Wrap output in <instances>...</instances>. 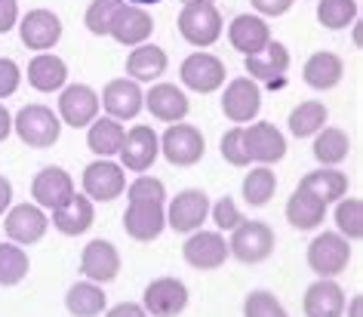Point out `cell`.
Instances as JSON below:
<instances>
[{"instance_id":"obj_52","label":"cell","mask_w":363,"mask_h":317,"mask_svg":"<svg viewBox=\"0 0 363 317\" xmlns=\"http://www.w3.org/2000/svg\"><path fill=\"white\" fill-rule=\"evenodd\" d=\"M130 4H135V6H151V4H160V0H130Z\"/></svg>"},{"instance_id":"obj_42","label":"cell","mask_w":363,"mask_h":317,"mask_svg":"<svg viewBox=\"0 0 363 317\" xmlns=\"http://www.w3.org/2000/svg\"><path fill=\"white\" fill-rule=\"evenodd\" d=\"M222 157L231 167H250V154H247V145H243V126H231L222 135Z\"/></svg>"},{"instance_id":"obj_49","label":"cell","mask_w":363,"mask_h":317,"mask_svg":"<svg viewBox=\"0 0 363 317\" xmlns=\"http://www.w3.org/2000/svg\"><path fill=\"white\" fill-rule=\"evenodd\" d=\"M10 204H13V182L6 176H0V216L10 210Z\"/></svg>"},{"instance_id":"obj_28","label":"cell","mask_w":363,"mask_h":317,"mask_svg":"<svg viewBox=\"0 0 363 317\" xmlns=\"http://www.w3.org/2000/svg\"><path fill=\"white\" fill-rule=\"evenodd\" d=\"M323 216H326V204L320 197H314L311 191H305V188H296L286 204V222L293 225L296 231H314L317 225L323 222Z\"/></svg>"},{"instance_id":"obj_15","label":"cell","mask_w":363,"mask_h":317,"mask_svg":"<svg viewBox=\"0 0 363 317\" xmlns=\"http://www.w3.org/2000/svg\"><path fill=\"white\" fill-rule=\"evenodd\" d=\"M243 145H247L250 160H259L262 167L277 164V160H284V154H286L284 133H280L274 123H268V121L243 126Z\"/></svg>"},{"instance_id":"obj_11","label":"cell","mask_w":363,"mask_h":317,"mask_svg":"<svg viewBox=\"0 0 363 317\" xmlns=\"http://www.w3.org/2000/svg\"><path fill=\"white\" fill-rule=\"evenodd\" d=\"M182 256L185 262L197 271H216L225 265V259L231 256L228 252V240L222 238L219 231H191V238L185 240V247H182Z\"/></svg>"},{"instance_id":"obj_51","label":"cell","mask_w":363,"mask_h":317,"mask_svg":"<svg viewBox=\"0 0 363 317\" xmlns=\"http://www.w3.org/2000/svg\"><path fill=\"white\" fill-rule=\"evenodd\" d=\"M360 308H363V299H360V296H354V299H351V311H348V314H351V317H360Z\"/></svg>"},{"instance_id":"obj_44","label":"cell","mask_w":363,"mask_h":317,"mask_svg":"<svg viewBox=\"0 0 363 317\" xmlns=\"http://www.w3.org/2000/svg\"><path fill=\"white\" fill-rule=\"evenodd\" d=\"M210 213H213V222H216V228H219V231H234L243 222L238 204H234L231 197H222L216 206H210Z\"/></svg>"},{"instance_id":"obj_17","label":"cell","mask_w":363,"mask_h":317,"mask_svg":"<svg viewBox=\"0 0 363 317\" xmlns=\"http://www.w3.org/2000/svg\"><path fill=\"white\" fill-rule=\"evenodd\" d=\"M47 213L40 210L38 204H19L13 206L10 213H6L4 219V228H6V238L13 243H22V247H31V243H38L43 234H47Z\"/></svg>"},{"instance_id":"obj_5","label":"cell","mask_w":363,"mask_h":317,"mask_svg":"<svg viewBox=\"0 0 363 317\" xmlns=\"http://www.w3.org/2000/svg\"><path fill=\"white\" fill-rule=\"evenodd\" d=\"M203 151H206V139L191 123H172L160 135V154L172 167H194L203 157Z\"/></svg>"},{"instance_id":"obj_38","label":"cell","mask_w":363,"mask_h":317,"mask_svg":"<svg viewBox=\"0 0 363 317\" xmlns=\"http://www.w3.org/2000/svg\"><path fill=\"white\" fill-rule=\"evenodd\" d=\"M357 19V0H317V22L330 31L348 28Z\"/></svg>"},{"instance_id":"obj_39","label":"cell","mask_w":363,"mask_h":317,"mask_svg":"<svg viewBox=\"0 0 363 317\" xmlns=\"http://www.w3.org/2000/svg\"><path fill=\"white\" fill-rule=\"evenodd\" d=\"M335 228L345 240L363 238V201L360 197H342L335 206Z\"/></svg>"},{"instance_id":"obj_22","label":"cell","mask_w":363,"mask_h":317,"mask_svg":"<svg viewBox=\"0 0 363 317\" xmlns=\"http://www.w3.org/2000/svg\"><path fill=\"white\" fill-rule=\"evenodd\" d=\"M305 317H342L345 314V289L333 277H320L305 289Z\"/></svg>"},{"instance_id":"obj_35","label":"cell","mask_w":363,"mask_h":317,"mask_svg":"<svg viewBox=\"0 0 363 317\" xmlns=\"http://www.w3.org/2000/svg\"><path fill=\"white\" fill-rule=\"evenodd\" d=\"M326 117H330V111H326L323 102H302L289 111V133L296 139H308V135L323 130Z\"/></svg>"},{"instance_id":"obj_20","label":"cell","mask_w":363,"mask_h":317,"mask_svg":"<svg viewBox=\"0 0 363 317\" xmlns=\"http://www.w3.org/2000/svg\"><path fill=\"white\" fill-rule=\"evenodd\" d=\"M71 194H74V179H71L62 167L40 169L31 182V197L40 210H59Z\"/></svg>"},{"instance_id":"obj_2","label":"cell","mask_w":363,"mask_h":317,"mask_svg":"<svg viewBox=\"0 0 363 317\" xmlns=\"http://www.w3.org/2000/svg\"><path fill=\"white\" fill-rule=\"evenodd\" d=\"M179 34L185 38L191 47H213L222 38V16L216 10V4L206 0H194L185 4L179 13Z\"/></svg>"},{"instance_id":"obj_3","label":"cell","mask_w":363,"mask_h":317,"mask_svg":"<svg viewBox=\"0 0 363 317\" xmlns=\"http://www.w3.org/2000/svg\"><path fill=\"white\" fill-rule=\"evenodd\" d=\"M228 252L238 262H243V265H259V262H265L274 252V231L265 222H256V219L240 222L231 231Z\"/></svg>"},{"instance_id":"obj_24","label":"cell","mask_w":363,"mask_h":317,"mask_svg":"<svg viewBox=\"0 0 363 317\" xmlns=\"http://www.w3.org/2000/svg\"><path fill=\"white\" fill-rule=\"evenodd\" d=\"M228 40H231V47L238 52L252 56V52L265 50V43L271 40V28H268V22L262 19V16L243 13L228 25Z\"/></svg>"},{"instance_id":"obj_32","label":"cell","mask_w":363,"mask_h":317,"mask_svg":"<svg viewBox=\"0 0 363 317\" xmlns=\"http://www.w3.org/2000/svg\"><path fill=\"white\" fill-rule=\"evenodd\" d=\"M298 188H305V191H311L314 197H320L323 204H333V201H342L345 194H348V176L339 173L335 167H323L317 169V173H308Z\"/></svg>"},{"instance_id":"obj_12","label":"cell","mask_w":363,"mask_h":317,"mask_svg":"<svg viewBox=\"0 0 363 317\" xmlns=\"http://www.w3.org/2000/svg\"><path fill=\"white\" fill-rule=\"evenodd\" d=\"M262 108V89L252 77H234L222 93V114L231 123H250L256 121Z\"/></svg>"},{"instance_id":"obj_13","label":"cell","mask_w":363,"mask_h":317,"mask_svg":"<svg viewBox=\"0 0 363 317\" xmlns=\"http://www.w3.org/2000/svg\"><path fill=\"white\" fill-rule=\"evenodd\" d=\"M99 105L102 102H99V93L93 87L71 84V87L62 89V96H59V121L74 126V130H84V126H89L96 121Z\"/></svg>"},{"instance_id":"obj_10","label":"cell","mask_w":363,"mask_h":317,"mask_svg":"<svg viewBox=\"0 0 363 317\" xmlns=\"http://www.w3.org/2000/svg\"><path fill=\"white\" fill-rule=\"evenodd\" d=\"M225 62L213 52H191L179 68V77L182 84L194 93H216L222 84H225Z\"/></svg>"},{"instance_id":"obj_48","label":"cell","mask_w":363,"mask_h":317,"mask_svg":"<svg viewBox=\"0 0 363 317\" xmlns=\"http://www.w3.org/2000/svg\"><path fill=\"white\" fill-rule=\"evenodd\" d=\"M105 317H148V311H145L139 302H121V305H114Z\"/></svg>"},{"instance_id":"obj_23","label":"cell","mask_w":363,"mask_h":317,"mask_svg":"<svg viewBox=\"0 0 363 317\" xmlns=\"http://www.w3.org/2000/svg\"><path fill=\"white\" fill-rule=\"evenodd\" d=\"M145 108L163 123H182L188 114V96L176 84H154L145 93Z\"/></svg>"},{"instance_id":"obj_50","label":"cell","mask_w":363,"mask_h":317,"mask_svg":"<svg viewBox=\"0 0 363 317\" xmlns=\"http://www.w3.org/2000/svg\"><path fill=\"white\" fill-rule=\"evenodd\" d=\"M10 133H13V117H10V111H6L4 105H0V142H4Z\"/></svg>"},{"instance_id":"obj_18","label":"cell","mask_w":363,"mask_h":317,"mask_svg":"<svg viewBox=\"0 0 363 317\" xmlns=\"http://www.w3.org/2000/svg\"><path fill=\"white\" fill-rule=\"evenodd\" d=\"M80 271L93 284H111L121 274V252L111 240H89L84 247V256H80Z\"/></svg>"},{"instance_id":"obj_43","label":"cell","mask_w":363,"mask_h":317,"mask_svg":"<svg viewBox=\"0 0 363 317\" xmlns=\"http://www.w3.org/2000/svg\"><path fill=\"white\" fill-rule=\"evenodd\" d=\"M130 201H154V204H163L167 201V188H163L160 179L154 176H139L135 182L130 185Z\"/></svg>"},{"instance_id":"obj_19","label":"cell","mask_w":363,"mask_h":317,"mask_svg":"<svg viewBox=\"0 0 363 317\" xmlns=\"http://www.w3.org/2000/svg\"><path fill=\"white\" fill-rule=\"evenodd\" d=\"M99 102L105 105L108 117H114V121H133L135 114L145 108V93L142 87L135 84L130 77H117L111 84L105 87V93Z\"/></svg>"},{"instance_id":"obj_33","label":"cell","mask_w":363,"mask_h":317,"mask_svg":"<svg viewBox=\"0 0 363 317\" xmlns=\"http://www.w3.org/2000/svg\"><path fill=\"white\" fill-rule=\"evenodd\" d=\"M65 308L74 317H99L105 311V289L93 280H80L65 293Z\"/></svg>"},{"instance_id":"obj_25","label":"cell","mask_w":363,"mask_h":317,"mask_svg":"<svg viewBox=\"0 0 363 317\" xmlns=\"http://www.w3.org/2000/svg\"><path fill=\"white\" fill-rule=\"evenodd\" d=\"M286 68H289V50L284 47V43H277V40H268L265 50L247 56V74L252 80L274 84V80H280L286 74Z\"/></svg>"},{"instance_id":"obj_47","label":"cell","mask_w":363,"mask_h":317,"mask_svg":"<svg viewBox=\"0 0 363 317\" xmlns=\"http://www.w3.org/2000/svg\"><path fill=\"white\" fill-rule=\"evenodd\" d=\"M19 19V4L16 0H0V34H6Z\"/></svg>"},{"instance_id":"obj_37","label":"cell","mask_w":363,"mask_h":317,"mask_svg":"<svg viewBox=\"0 0 363 317\" xmlns=\"http://www.w3.org/2000/svg\"><path fill=\"white\" fill-rule=\"evenodd\" d=\"M277 191V176L271 173V167H256L250 169L243 179V201L250 206H265Z\"/></svg>"},{"instance_id":"obj_31","label":"cell","mask_w":363,"mask_h":317,"mask_svg":"<svg viewBox=\"0 0 363 317\" xmlns=\"http://www.w3.org/2000/svg\"><path fill=\"white\" fill-rule=\"evenodd\" d=\"M123 135H126V130L121 126V121H114V117H96V121L89 123L86 145L96 157H114L123 145Z\"/></svg>"},{"instance_id":"obj_6","label":"cell","mask_w":363,"mask_h":317,"mask_svg":"<svg viewBox=\"0 0 363 317\" xmlns=\"http://www.w3.org/2000/svg\"><path fill=\"white\" fill-rule=\"evenodd\" d=\"M123 191H126V176H123V167L114 164V160L99 157L84 169V194L89 201L111 204Z\"/></svg>"},{"instance_id":"obj_27","label":"cell","mask_w":363,"mask_h":317,"mask_svg":"<svg viewBox=\"0 0 363 317\" xmlns=\"http://www.w3.org/2000/svg\"><path fill=\"white\" fill-rule=\"evenodd\" d=\"M167 52L160 47H154V43H139L130 56H126V74L135 84H151V80H157L160 74H167Z\"/></svg>"},{"instance_id":"obj_46","label":"cell","mask_w":363,"mask_h":317,"mask_svg":"<svg viewBox=\"0 0 363 317\" xmlns=\"http://www.w3.org/2000/svg\"><path fill=\"white\" fill-rule=\"evenodd\" d=\"M250 4H252V10L262 16H284L293 10L296 0H250Z\"/></svg>"},{"instance_id":"obj_21","label":"cell","mask_w":363,"mask_h":317,"mask_svg":"<svg viewBox=\"0 0 363 317\" xmlns=\"http://www.w3.org/2000/svg\"><path fill=\"white\" fill-rule=\"evenodd\" d=\"M19 34H22V43L28 50L43 52V50H52L59 43V38H62V22H59V16L50 13V10H31L22 19Z\"/></svg>"},{"instance_id":"obj_14","label":"cell","mask_w":363,"mask_h":317,"mask_svg":"<svg viewBox=\"0 0 363 317\" xmlns=\"http://www.w3.org/2000/svg\"><path fill=\"white\" fill-rule=\"evenodd\" d=\"M167 228V210L163 204L154 201H130L123 213V231L139 243H151L160 238V231Z\"/></svg>"},{"instance_id":"obj_1","label":"cell","mask_w":363,"mask_h":317,"mask_svg":"<svg viewBox=\"0 0 363 317\" xmlns=\"http://www.w3.org/2000/svg\"><path fill=\"white\" fill-rule=\"evenodd\" d=\"M13 130L28 148H52L62 135V121L47 105H25L13 117Z\"/></svg>"},{"instance_id":"obj_9","label":"cell","mask_w":363,"mask_h":317,"mask_svg":"<svg viewBox=\"0 0 363 317\" xmlns=\"http://www.w3.org/2000/svg\"><path fill=\"white\" fill-rule=\"evenodd\" d=\"M142 308L148 317H179L188 308V287L176 277H157L145 287Z\"/></svg>"},{"instance_id":"obj_36","label":"cell","mask_w":363,"mask_h":317,"mask_svg":"<svg viewBox=\"0 0 363 317\" xmlns=\"http://www.w3.org/2000/svg\"><path fill=\"white\" fill-rule=\"evenodd\" d=\"M28 252L16 243H0V287H16L28 277Z\"/></svg>"},{"instance_id":"obj_29","label":"cell","mask_w":363,"mask_h":317,"mask_svg":"<svg viewBox=\"0 0 363 317\" xmlns=\"http://www.w3.org/2000/svg\"><path fill=\"white\" fill-rule=\"evenodd\" d=\"M68 80V65L52 52H40V56L31 59L28 65V84L38 89V93H56V89L65 87Z\"/></svg>"},{"instance_id":"obj_4","label":"cell","mask_w":363,"mask_h":317,"mask_svg":"<svg viewBox=\"0 0 363 317\" xmlns=\"http://www.w3.org/2000/svg\"><path fill=\"white\" fill-rule=\"evenodd\" d=\"M351 262V247L339 231H323L308 243V265L317 277H339Z\"/></svg>"},{"instance_id":"obj_8","label":"cell","mask_w":363,"mask_h":317,"mask_svg":"<svg viewBox=\"0 0 363 317\" xmlns=\"http://www.w3.org/2000/svg\"><path fill=\"white\" fill-rule=\"evenodd\" d=\"M121 167L130 169V173H145L151 169V164L160 157V135L145 123H135L130 133L123 135L121 145Z\"/></svg>"},{"instance_id":"obj_41","label":"cell","mask_w":363,"mask_h":317,"mask_svg":"<svg viewBox=\"0 0 363 317\" xmlns=\"http://www.w3.org/2000/svg\"><path fill=\"white\" fill-rule=\"evenodd\" d=\"M123 0H93L89 4V10H86V28L93 31V34H108V25H111V19H114V13H117V6H121Z\"/></svg>"},{"instance_id":"obj_16","label":"cell","mask_w":363,"mask_h":317,"mask_svg":"<svg viewBox=\"0 0 363 317\" xmlns=\"http://www.w3.org/2000/svg\"><path fill=\"white\" fill-rule=\"evenodd\" d=\"M151 31H154V19L135 4H121L111 25H108V34H111L121 47H139V43L151 38Z\"/></svg>"},{"instance_id":"obj_53","label":"cell","mask_w":363,"mask_h":317,"mask_svg":"<svg viewBox=\"0 0 363 317\" xmlns=\"http://www.w3.org/2000/svg\"><path fill=\"white\" fill-rule=\"evenodd\" d=\"M182 4H194V0H182ZM206 4H213V0H206Z\"/></svg>"},{"instance_id":"obj_26","label":"cell","mask_w":363,"mask_h":317,"mask_svg":"<svg viewBox=\"0 0 363 317\" xmlns=\"http://www.w3.org/2000/svg\"><path fill=\"white\" fill-rule=\"evenodd\" d=\"M93 201L84 194H71L65 204L59 206V210H52V225H56V231L68 234V238H77V234H84L93 228Z\"/></svg>"},{"instance_id":"obj_45","label":"cell","mask_w":363,"mask_h":317,"mask_svg":"<svg viewBox=\"0 0 363 317\" xmlns=\"http://www.w3.org/2000/svg\"><path fill=\"white\" fill-rule=\"evenodd\" d=\"M22 84V71L13 59H0V99L13 96Z\"/></svg>"},{"instance_id":"obj_40","label":"cell","mask_w":363,"mask_h":317,"mask_svg":"<svg viewBox=\"0 0 363 317\" xmlns=\"http://www.w3.org/2000/svg\"><path fill=\"white\" fill-rule=\"evenodd\" d=\"M243 317H289L280 299L268 289H252L243 302Z\"/></svg>"},{"instance_id":"obj_34","label":"cell","mask_w":363,"mask_h":317,"mask_svg":"<svg viewBox=\"0 0 363 317\" xmlns=\"http://www.w3.org/2000/svg\"><path fill=\"white\" fill-rule=\"evenodd\" d=\"M351 151V139L335 126H323L320 133H314V157L320 160L323 167H335L348 157Z\"/></svg>"},{"instance_id":"obj_7","label":"cell","mask_w":363,"mask_h":317,"mask_svg":"<svg viewBox=\"0 0 363 317\" xmlns=\"http://www.w3.org/2000/svg\"><path fill=\"white\" fill-rule=\"evenodd\" d=\"M206 216H210V197L201 188H185L167 206V225L179 234L197 231L206 222Z\"/></svg>"},{"instance_id":"obj_30","label":"cell","mask_w":363,"mask_h":317,"mask_svg":"<svg viewBox=\"0 0 363 317\" xmlns=\"http://www.w3.org/2000/svg\"><path fill=\"white\" fill-rule=\"evenodd\" d=\"M342 74H345V62L335 56V52H326V50L314 52V56L305 62V71H302L305 84L311 89H333L342 80Z\"/></svg>"}]
</instances>
